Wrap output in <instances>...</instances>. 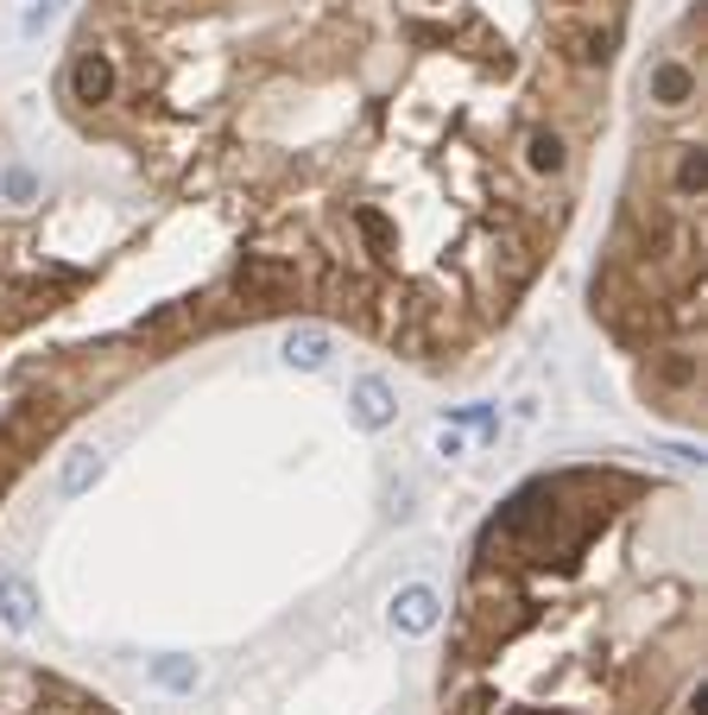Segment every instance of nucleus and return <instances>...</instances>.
Segmentation results:
<instances>
[{
  "label": "nucleus",
  "instance_id": "obj_1",
  "mask_svg": "<svg viewBox=\"0 0 708 715\" xmlns=\"http://www.w3.org/2000/svg\"><path fill=\"white\" fill-rule=\"evenodd\" d=\"M639 0H89L57 128L215 234L259 323L468 374L556 266Z\"/></svg>",
  "mask_w": 708,
  "mask_h": 715
},
{
  "label": "nucleus",
  "instance_id": "obj_4",
  "mask_svg": "<svg viewBox=\"0 0 708 715\" xmlns=\"http://www.w3.org/2000/svg\"><path fill=\"white\" fill-rule=\"evenodd\" d=\"M627 172L588 273V317L632 399L671 431H703V0L627 77Z\"/></svg>",
  "mask_w": 708,
  "mask_h": 715
},
{
  "label": "nucleus",
  "instance_id": "obj_2",
  "mask_svg": "<svg viewBox=\"0 0 708 715\" xmlns=\"http://www.w3.org/2000/svg\"><path fill=\"white\" fill-rule=\"evenodd\" d=\"M703 684V494L588 457L480 519L436 715H671Z\"/></svg>",
  "mask_w": 708,
  "mask_h": 715
},
{
  "label": "nucleus",
  "instance_id": "obj_5",
  "mask_svg": "<svg viewBox=\"0 0 708 715\" xmlns=\"http://www.w3.org/2000/svg\"><path fill=\"white\" fill-rule=\"evenodd\" d=\"M0 715H121V710L70 671L0 646Z\"/></svg>",
  "mask_w": 708,
  "mask_h": 715
},
{
  "label": "nucleus",
  "instance_id": "obj_3",
  "mask_svg": "<svg viewBox=\"0 0 708 715\" xmlns=\"http://www.w3.org/2000/svg\"><path fill=\"white\" fill-rule=\"evenodd\" d=\"M253 330L222 241L82 140L64 165L0 114V507L114 393Z\"/></svg>",
  "mask_w": 708,
  "mask_h": 715
},
{
  "label": "nucleus",
  "instance_id": "obj_6",
  "mask_svg": "<svg viewBox=\"0 0 708 715\" xmlns=\"http://www.w3.org/2000/svg\"><path fill=\"white\" fill-rule=\"evenodd\" d=\"M696 710H703V684L689 690V696H683V703H677V710H671V715H696Z\"/></svg>",
  "mask_w": 708,
  "mask_h": 715
}]
</instances>
